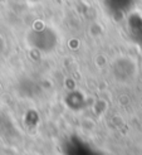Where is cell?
Instances as JSON below:
<instances>
[{"label": "cell", "instance_id": "2", "mask_svg": "<svg viewBox=\"0 0 142 155\" xmlns=\"http://www.w3.org/2000/svg\"><path fill=\"white\" fill-rule=\"evenodd\" d=\"M67 155H94L93 150L83 143H70Z\"/></svg>", "mask_w": 142, "mask_h": 155}, {"label": "cell", "instance_id": "1", "mask_svg": "<svg viewBox=\"0 0 142 155\" xmlns=\"http://www.w3.org/2000/svg\"><path fill=\"white\" fill-rule=\"evenodd\" d=\"M29 44L38 51L52 52L57 45V35L49 28H43L40 30H33L28 37Z\"/></svg>", "mask_w": 142, "mask_h": 155}]
</instances>
